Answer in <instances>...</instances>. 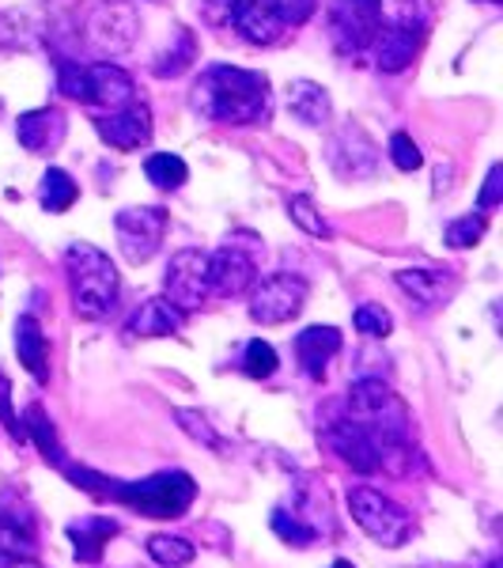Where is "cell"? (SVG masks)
I'll return each instance as SVG.
<instances>
[{"label": "cell", "instance_id": "f35d334b", "mask_svg": "<svg viewBox=\"0 0 503 568\" xmlns=\"http://www.w3.org/2000/svg\"><path fill=\"white\" fill-rule=\"evenodd\" d=\"M0 425L8 428V436H12L16 444H23V439H27L23 420L16 417V409H12V379H8L4 372H0Z\"/></svg>", "mask_w": 503, "mask_h": 568}, {"label": "cell", "instance_id": "7402d4cb", "mask_svg": "<svg viewBox=\"0 0 503 568\" xmlns=\"http://www.w3.org/2000/svg\"><path fill=\"white\" fill-rule=\"evenodd\" d=\"M88 88H91V103L110 106V110H122L136 99L133 77L125 69L110 65V61H103V65H88Z\"/></svg>", "mask_w": 503, "mask_h": 568}, {"label": "cell", "instance_id": "b9f144b4", "mask_svg": "<svg viewBox=\"0 0 503 568\" xmlns=\"http://www.w3.org/2000/svg\"><path fill=\"white\" fill-rule=\"evenodd\" d=\"M201 4H205L208 20H219L224 12H232V0H201Z\"/></svg>", "mask_w": 503, "mask_h": 568}, {"label": "cell", "instance_id": "4dcf8cb0", "mask_svg": "<svg viewBox=\"0 0 503 568\" xmlns=\"http://www.w3.org/2000/svg\"><path fill=\"white\" fill-rule=\"evenodd\" d=\"M197 61V42H194V34L189 31H178V39H175V50H167V53H160L155 58V65H152V72L160 80H175V77H182L189 65Z\"/></svg>", "mask_w": 503, "mask_h": 568}, {"label": "cell", "instance_id": "1f68e13d", "mask_svg": "<svg viewBox=\"0 0 503 568\" xmlns=\"http://www.w3.org/2000/svg\"><path fill=\"white\" fill-rule=\"evenodd\" d=\"M484 232H489V220L484 213H470V216H459L446 224L443 240L446 246H454V251H465V246H478L484 240Z\"/></svg>", "mask_w": 503, "mask_h": 568}, {"label": "cell", "instance_id": "ba28073f", "mask_svg": "<svg viewBox=\"0 0 503 568\" xmlns=\"http://www.w3.org/2000/svg\"><path fill=\"white\" fill-rule=\"evenodd\" d=\"M136 34H141V16L130 0H103L95 12L88 16V45L103 58L133 50Z\"/></svg>", "mask_w": 503, "mask_h": 568}, {"label": "cell", "instance_id": "277c9868", "mask_svg": "<svg viewBox=\"0 0 503 568\" xmlns=\"http://www.w3.org/2000/svg\"><path fill=\"white\" fill-rule=\"evenodd\" d=\"M110 500L148 519H182L197 500V481L186 470H160L144 481H114Z\"/></svg>", "mask_w": 503, "mask_h": 568}, {"label": "cell", "instance_id": "f6af8a7d", "mask_svg": "<svg viewBox=\"0 0 503 568\" xmlns=\"http://www.w3.org/2000/svg\"><path fill=\"white\" fill-rule=\"evenodd\" d=\"M329 568H356V565H352V561H345V557H341V561H333Z\"/></svg>", "mask_w": 503, "mask_h": 568}, {"label": "cell", "instance_id": "2e32d148", "mask_svg": "<svg viewBox=\"0 0 503 568\" xmlns=\"http://www.w3.org/2000/svg\"><path fill=\"white\" fill-rule=\"evenodd\" d=\"M227 16H232L235 31H239L243 39L254 42V45L277 42L280 27H285L277 0H232V12H227Z\"/></svg>", "mask_w": 503, "mask_h": 568}, {"label": "cell", "instance_id": "836d02e7", "mask_svg": "<svg viewBox=\"0 0 503 568\" xmlns=\"http://www.w3.org/2000/svg\"><path fill=\"white\" fill-rule=\"evenodd\" d=\"M175 420H178L182 433H186L189 439H197L201 447H208V452H224V439H219L216 428L208 425L205 414H197V409H175Z\"/></svg>", "mask_w": 503, "mask_h": 568}, {"label": "cell", "instance_id": "e575fe53", "mask_svg": "<svg viewBox=\"0 0 503 568\" xmlns=\"http://www.w3.org/2000/svg\"><path fill=\"white\" fill-rule=\"evenodd\" d=\"M352 326L360 329L363 337H387L390 329H394V318H390V311L382 304H360L352 315Z\"/></svg>", "mask_w": 503, "mask_h": 568}, {"label": "cell", "instance_id": "603a6c76", "mask_svg": "<svg viewBox=\"0 0 503 568\" xmlns=\"http://www.w3.org/2000/svg\"><path fill=\"white\" fill-rule=\"evenodd\" d=\"M16 353H20V364L34 379L39 383L50 379V345H45L42 323L34 315L16 318Z\"/></svg>", "mask_w": 503, "mask_h": 568}, {"label": "cell", "instance_id": "6da1fadb", "mask_svg": "<svg viewBox=\"0 0 503 568\" xmlns=\"http://www.w3.org/2000/svg\"><path fill=\"white\" fill-rule=\"evenodd\" d=\"M349 420L374 436V444L382 447L387 470L382 474H409L417 463L413 452V417H409L406 402L382 379H360L349 387Z\"/></svg>", "mask_w": 503, "mask_h": 568}, {"label": "cell", "instance_id": "30bf717a", "mask_svg": "<svg viewBox=\"0 0 503 568\" xmlns=\"http://www.w3.org/2000/svg\"><path fill=\"white\" fill-rule=\"evenodd\" d=\"M326 160H329V168H333V175L360 182L379 171V144H374L360 125L349 122V125H341V130L333 133V141L326 144Z\"/></svg>", "mask_w": 503, "mask_h": 568}, {"label": "cell", "instance_id": "d6a6232c", "mask_svg": "<svg viewBox=\"0 0 503 568\" xmlns=\"http://www.w3.org/2000/svg\"><path fill=\"white\" fill-rule=\"evenodd\" d=\"M288 216H291V224H299L307 235H315V240H329V224H326V216L318 213V205H315V197H307V194H296L288 201Z\"/></svg>", "mask_w": 503, "mask_h": 568}, {"label": "cell", "instance_id": "ffe728a7", "mask_svg": "<svg viewBox=\"0 0 503 568\" xmlns=\"http://www.w3.org/2000/svg\"><path fill=\"white\" fill-rule=\"evenodd\" d=\"M341 345H345V337L337 326H307L304 334L296 337V356L310 379H322L326 364L341 353Z\"/></svg>", "mask_w": 503, "mask_h": 568}, {"label": "cell", "instance_id": "7a4b0ae2", "mask_svg": "<svg viewBox=\"0 0 503 568\" xmlns=\"http://www.w3.org/2000/svg\"><path fill=\"white\" fill-rule=\"evenodd\" d=\"M189 106L208 122L254 125L269 114V77L250 69L213 65L197 77L189 91Z\"/></svg>", "mask_w": 503, "mask_h": 568}, {"label": "cell", "instance_id": "c3c4849f", "mask_svg": "<svg viewBox=\"0 0 503 568\" xmlns=\"http://www.w3.org/2000/svg\"><path fill=\"white\" fill-rule=\"evenodd\" d=\"M363 4H374V0H363Z\"/></svg>", "mask_w": 503, "mask_h": 568}, {"label": "cell", "instance_id": "5b68a950", "mask_svg": "<svg viewBox=\"0 0 503 568\" xmlns=\"http://www.w3.org/2000/svg\"><path fill=\"white\" fill-rule=\"evenodd\" d=\"M349 511L356 527L387 549H398L413 538V516L398 500H390L387 493L371 489V485H356L349 493Z\"/></svg>", "mask_w": 503, "mask_h": 568}, {"label": "cell", "instance_id": "4fadbf2b", "mask_svg": "<svg viewBox=\"0 0 503 568\" xmlns=\"http://www.w3.org/2000/svg\"><path fill=\"white\" fill-rule=\"evenodd\" d=\"M329 34H333L337 50H363L379 34V12H374V4H363V0H337L333 12H329Z\"/></svg>", "mask_w": 503, "mask_h": 568}, {"label": "cell", "instance_id": "d4e9b609", "mask_svg": "<svg viewBox=\"0 0 503 568\" xmlns=\"http://www.w3.org/2000/svg\"><path fill=\"white\" fill-rule=\"evenodd\" d=\"M34 549H39L34 519L20 516V511H0V565L20 561V557H34Z\"/></svg>", "mask_w": 503, "mask_h": 568}, {"label": "cell", "instance_id": "7dc6e473", "mask_svg": "<svg viewBox=\"0 0 503 568\" xmlns=\"http://www.w3.org/2000/svg\"><path fill=\"white\" fill-rule=\"evenodd\" d=\"M489 4H500V0H489Z\"/></svg>", "mask_w": 503, "mask_h": 568}, {"label": "cell", "instance_id": "9c48e42d", "mask_svg": "<svg viewBox=\"0 0 503 568\" xmlns=\"http://www.w3.org/2000/svg\"><path fill=\"white\" fill-rule=\"evenodd\" d=\"M114 232H117V246H122L125 262L144 265L155 258L163 235H167V213L160 205H133L122 209L114 216Z\"/></svg>", "mask_w": 503, "mask_h": 568}, {"label": "cell", "instance_id": "7bdbcfd3", "mask_svg": "<svg viewBox=\"0 0 503 568\" xmlns=\"http://www.w3.org/2000/svg\"><path fill=\"white\" fill-rule=\"evenodd\" d=\"M446 179H451V163H439V168H435V194H443V190L451 186Z\"/></svg>", "mask_w": 503, "mask_h": 568}, {"label": "cell", "instance_id": "f1b7e54d", "mask_svg": "<svg viewBox=\"0 0 503 568\" xmlns=\"http://www.w3.org/2000/svg\"><path fill=\"white\" fill-rule=\"evenodd\" d=\"M273 530H277V538L280 542H288V546H296V549H307V546H315L318 538V530L307 524V519H299L296 511L291 508H285V504H277V508H273Z\"/></svg>", "mask_w": 503, "mask_h": 568}, {"label": "cell", "instance_id": "484cf974", "mask_svg": "<svg viewBox=\"0 0 503 568\" xmlns=\"http://www.w3.org/2000/svg\"><path fill=\"white\" fill-rule=\"evenodd\" d=\"M23 433L27 439H34V447L42 452V459L45 463H53V466H65V452H61V439H58V428H53V420L45 417V409L34 402L31 409H27V417H23Z\"/></svg>", "mask_w": 503, "mask_h": 568}, {"label": "cell", "instance_id": "d590c367", "mask_svg": "<svg viewBox=\"0 0 503 568\" xmlns=\"http://www.w3.org/2000/svg\"><path fill=\"white\" fill-rule=\"evenodd\" d=\"M277 349H273L269 342H250L246 345V356H243V372L250 375V379H269L273 372H277Z\"/></svg>", "mask_w": 503, "mask_h": 568}, {"label": "cell", "instance_id": "ee69618b", "mask_svg": "<svg viewBox=\"0 0 503 568\" xmlns=\"http://www.w3.org/2000/svg\"><path fill=\"white\" fill-rule=\"evenodd\" d=\"M0 568H42V565L34 561V557H20V561H4Z\"/></svg>", "mask_w": 503, "mask_h": 568}, {"label": "cell", "instance_id": "bcb514c9", "mask_svg": "<svg viewBox=\"0 0 503 568\" xmlns=\"http://www.w3.org/2000/svg\"><path fill=\"white\" fill-rule=\"evenodd\" d=\"M489 568H500V557H492V565Z\"/></svg>", "mask_w": 503, "mask_h": 568}, {"label": "cell", "instance_id": "4316f807", "mask_svg": "<svg viewBox=\"0 0 503 568\" xmlns=\"http://www.w3.org/2000/svg\"><path fill=\"white\" fill-rule=\"evenodd\" d=\"M76 197H80V190H76V182H72L69 171L50 168V171H45V175H42L39 201H42L45 213H65V209L76 205Z\"/></svg>", "mask_w": 503, "mask_h": 568}, {"label": "cell", "instance_id": "3957f363", "mask_svg": "<svg viewBox=\"0 0 503 568\" xmlns=\"http://www.w3.org/2000/svg\"><path fill=\"white\" fill-rule=\"evenodd\" d=\"M65 273H69V292H72V311L84 323H99L106 318L117 304L122 292V277H117L114 262L106 258L99 246L91 243H72L65 251Z\"/></svg>", "mask_w": 503, "mask_h": 568}, {"label": "cell", "instance_id": "5bb4252c", "mask_svg": "<svg viewBox=\"0 0 503 568\" xmlns=\"http://www.w3.org/2000/svg\"><path fill=\"white\" fill-rule=\"evenodd\" d=\"M99 136L110 144V149L117 152H136L144 149V144L152 141V110L144 103H133L122 106V110H110L106 118H99L95 122Z\"/></svg>", "mask_w": 503, "mask_h": 568}, {"label": "cell", "instance_id": "44dd1931", "mask_svg": "<svg viewBox=\"0 0 503 568\" xmlns=\"http://www.w3.org/2000/svg\"><path fill=\"white\" fill-rule=\"evenodd\" d=\"M288 110L307 130H322L329 118H333V99H329V91L322 84H315V80H291Z\"/></svg>", "mask_w": 503, "mask_h": 568}, {"label": "cell", "instance_id": "ac0fdd59", "mask_svg": "<svg viewBox=\"0 0 503 568\" xmlns=\"http://www.w3.org/2000/svg\"><path fill=\"white\" fill-rule=\"evenodd\" d=\"M65 114L58 106H42V110H27L16 122V141L23 144L27 152H53L61 141H65Z\"/></svg>", "mask_w": 503, "mask_h": 568}, {"label": "cell", "instance_id": "83f0119b", "mask_svg": "<svg viewBox=\"0 0 503 568\" xmlns=\"http://www.w3.org/2000/svg\"><path fill=\"white\" fill-rule=\"evenodd\" d=\"M144 549H148V557L160 568H186V565H194V557H197V546L178 535H152Z\"/></svg>", "mask_w": 503, "mask_h": 568}, {"label": "cell", "instance_id": "8992f818", "mask_svg": "<svg viewBox=\"0 0 503 568\" xmlns=\"http://www.w3.org/2000/svg\"><path fill=\"white\" fill-rule=\"evenodd\" d=\"M310 284L299 273H273L265 281H254L250 292V318L261 326H280L291 323L299 311L307 307Z\"/></svg>", "mask_w": 503, "mask_h": 568}, {"label": "cell", "instance_id": "ab89813d", "mask_svg": "<svg viewBox=\"0 0 503 568\" xmlns=\"http://www.w3.org/2000/svg\"><path fill=\"white\" fill-rule=\"evenodd\" d=\"M500 201H503V163H492L489 179H484V190L478 197V209L481 213H489V209H496Z\"/></svg>", "mask_w": 503, "mask_h": 568}, {"label": "cell", "instance_id": "52a82bcc", "mask_svg": "<svg viewBox=\"0 0 503 568\" xmlns=\"http://www.w3.org/2000/svg\"><path fill=\"white\" fill-rule=\"evenodd\" d=\"M213 296V284H208V254L205 251H175L167 262V273H163V300L171 307H178L182 315L197 311L205 300Z\"/></svg>", "mask_w": 503, "mask_h": 568}, {"label": "cell", "instance_id": "d6986e66", "mask_svg": "<svg viewBox=\"0 0 503 568\" xmlns=\"http://www.w3.org/2000/svg\"><path fill=\"white\" fill-rule=\"evenodd\" d=\"M117 519H106V516H80L72 519L65 527L69 542H72V554H76L80 565H99L110 546V538H117Z\"/></svg>", "mask_w": 503, "mask_h": 568}, {"label": "cell", "instance_id": "60d3db41", "mask_svg": "<svg viewBox=\"0 0 503 568\" xmlns=\"http://www.w3.org/2000/svg\"><path fill=\"white\" fill-rule=\"evenodd\" d=\"M277 8H280V20H285V23L304 27L310 16H315L318 0H277Z\"/></svg>", "mask_w": 503, "mask_h": 568}, {"label": "cell", "instance_id": "cb8c5ba5", "mask_svg": "<svg viewBox=\"0 0 503 568\" xmlns=\"http://www.w3.org/2000/svg\"><path fill=\"white\" fill-rule=\"evenodd\" d=\"M186 326V315L178 307H171L167 300H144L141 311L125 323L130 337H171Z\"/></svg>", "mask_w": 503, "mask_h": 568}, {"label": "cell", "instance_id": "74e56055", "mask_svg": "<svg viewBox=\"0 0 503 568\" xmlns=\"http://www.w3.org/2000/svg\"><path fill=\"white\" fill-rule=\"evenodd\" d=\"M390 160H394L398 171H417L424 155H420V144L409 133H394L390 136Z\"/></svg>", "mask_w": 503, "mask_h": 568}, {"label": "cell", "instance_id": "8d00e7d4", "mask_svg": "<svg viewBox=\"0 0 503 568\" xmlns=\"http://www.w3.org/2000/svg\"><path fill=\"white\" fill-rule=\"evenodd\" d=\"M58 88L65 91L76 103H91V88H88V65L76 61H58Z\"/></svg>", "mask_w": 503, "mask_h": 568}, {"label": "cell", "instance_id": "9a60e30c", "mask_svg": "<svg viewBox=\"0 0 503 568\" xmlns=\"http://www.w3.org/2000/svg\"><path fill=\"white\" fill-rule=\"evenodd\" d=\"M394 281L420 311L446 307L454 292H459V277L451 270H401Z\"/></svg>", "mask_w": 503, "mask_h": 568}, {"label": "cell", "instance_id": "e0dca14e", "mask_svg": "<svg viewBox=\"0 0 503 568\" xmlns=\"http://www.w3.org/2000/svg\"><path fill=\"white\" fill-rule=\"evenodd\" d=\"M424 42V27H379L374 34V65L379 72H406Z\"/></svg>", "mask_w": 503, "mask_h": 568}, {"label": "cell", "instance_id": "f546056e", "mask_svg": "<svg viewBox=\"0 0 503 568\" xmlns=\"http://www.w3.org/2000/svg\"><path fill=\"white\" fill-rule=\"evenodd\" d=\"M144 175H148L152 186H160V190H178L182 182L189 179V168L175 152H155V155H148V163H144Z\"/></svg>", "mask_w": 503, "mask_h": 568}, {"label": "cell", "instance_id": "8fae6325", "mask_svg": "<svg viewBox=\"0 0 503 568\" xmlns=\"http://www.w3.org/2000/svg\"><path fill=\"white\" fill-rule=\"evenodd\" d=\"M322 444L345 466H352L356 474H379V470H387V459H382V447L374 444V436H368L349 417L333 420V425H329L326 433H322Z\"/></svg>", "mask_w": 503, "mask_h": 568}, {"label": "cell", "instance_id": "7c38bea8", "mask_svg": "<svg viewBox=\"0 0 503 568\" xmlns=\"http://www.w3.org/2000/svg\"><path fill=\"white\" fill-rule=\"evenodd\" d=\"M254 281H258V265H254V254H246L239 243L227 240L216 254H208V284L216 296H243L254 288Z\"/></svg>", "mask_w": 503, "mask_h": 568}]
</instances>
